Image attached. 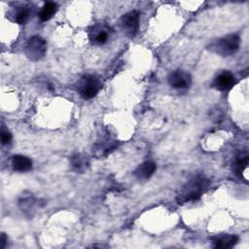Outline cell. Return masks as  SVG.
Returning <instances> with one entry per match:
<instances>
[{
    "label": "cell",
    "mask_w": 249,
    "mask_h": 249,
    "mask_svg": "<svg viewBox=\"0 0 249 249\" xmlns=\"http://www.w3.org/2000/svg\"><path fill=\"white\" fill-rule=\"evenodd\" d=\"M210 180L202 174H197L192 177L179 191L176 196V201L183 204L190 201H195L209 188Z\"/></svg>",
    "instance_id": "obj_1"
},
{
    "label": "cell",
    "mask_w": 249,
    "mask_h": 249,
    "mask_svg": "<svg viewBox=\"0 0 249 249\" xmlns=\"http://www.w3.org/2000/svg\"><path fill=\"white\" fill-rule=\"evenodd\" d=\"M240 38L237 34H229L212 42L209 50L221 56H230L237 52Z\"/></svg>",
    "instance_id": "obj_2"
},
{
    "label": "cell",
    "mask_w": 249,
    "mask_h": 249,
    "mask_svg": "<svg viewBox=\"0 0 249 249\" xmlns=\"http://www.w3.org/2000/svg\"><path fill=\"white\" fill-rule=\"evenodd\" d=\"M102 84L94 75H85L76 84V90L84 99L94 97L100 90Z\"/></svg>",
    "instance_id": "obj_3"
},
{
    "label": "cell",
    "mask_w": 249,
    "mask_h": 249,
    "mask_svg": "<svg viewBox=\"0 0 249 249\" xmlns=\"http://www.w3.org/2000/svg\"><path fill=\"white\" fill-rule=\"evenodd\" d=\"M24 53L32 61L42 59L47 53V42L40 36L31 37L25 44Z\"/></svg>",
    "instance_id": "obj_4"
},
{
    "label": "cell",
    "mask_w": 249,
    "mask_h": 249,
    "mask_svg": "<svg viewBox=\"0 0 249 249\" xmlns=\"http://www.w3.org/2000/svg\"><path fill=\"white\" fill-rule=\"evenodd\" d=\"M140 15L137 11H131L124 14L120 20L123 31L129 37H134L139 28Z\"/></svg>",
    "instance_id": "obj_5"
},
{
    "label": "cell",
    "mask_w": 249,
    "mask_h": 249,
    "mask_svg": "<svg viewBox=\"0 0 249 249\" xmlns=\"http://www.w3.org/2000/svg\"><path fill=\"white\" fill-rule=\"evenodd\" d=\"M169 85L177 89H186L192 84V77L183 70H175L168 76Z\"/></svg>",
    "instance_id": "obj_6"
},
{
    "label": "cell",
    "mask_w": 249,
    "mask_h": 249,
    "mask_svg": "<svg viewBox=\"0 0 249 249\" xmlns=\"http://www.w3.org/2000/svg\"><path fill=\"white\" fill-rule=\"evenodd\" d=\"M235 77L231 72L224 71L215 78L213 86L218 90H229L235 85Z\"/></svg>",
    "instance_id": "obj_7"
},
{
    "label": "cell",
    "mask_w": 249,
    "mask_h": 249,
    "mask_svg": "<svg viewBox=\"0 0 249 249\" xmlns=\"http://www.w3.org/2000/svg\"><path fill=\"white\" fill-rule=\"evenodd\" d=\"M211 240L215 248L228 249L233 247L237 243L238 236L234 234H220L211 237Z\"/></svg>",
    "instance_id": "obj_8"
},
{
    "label": "cell",
    "mask_w": 249,
    "mask_h": 249,
    "mask_svg": "<svg viewBox=\"0 0 249 249\" xmlns=\"http://www.w3.org/2000/svg\"><path fill=\"white\" fill-rule=\"evenodd\" d=\"M89 39L94 44H104L109 37V29L104 25H95L89 33Z\"/></svg>",
    "instance_id": "obj_9"
},
{
    "label": "cell",
    "mask_w": 249,
    "mask_h": 249,
    "mask_svg": "<svg viewBox=\"0 0 249 249\" xmlns=\"http://www.w3.org/2000/svg\"><path fill=\"white\" fill-rule=\"evenodd\" d=\"M157 169V165L154 161L148 160L140 164L134 171V175L137 179L146 180L149 179Z\"/></svg>",
    "instance_id": "obj_10"
},
{
    "label": "cell",
    "mask_w": 249,
    "mask_h": 249,
    "mask_svg": "<svg viewBox=\"0 0 249 249\" xmlns=\"http://www.w3.org/2000/svg\"><path fill=\"white\" fill-rule=\"evenodd\" d=\"M13 168L18 172H27L32 169V160L22 155H16L12 159Z\"/></svg>",
    "instance_id": "obj_11"
},
{
    "label": "cell",
    "mask_w": 249,
    "mask_h": 249,
    "mask_svg": "<svg viewBox=\"0 0 249 249\" xmlns=\"http://www.w3.org/2000/svg\"><path fill=\"white\" fill-rule=\"evenodd\" d=\"M89 161L88 157L83 154H74L70 159L71 168L75 172H85L89 167Z\"/></svg>",
    "instance_id": "obj_12"
},
{
    "label": "cell",
    "mask_w": 249,
    "mask_h": 249,
    "mask_svg": "<svg viewBox=\"0 0 249 249\" xmlns=\"http://www.w3.org/2000/svg\"><path fill=\"white\" fill-rule=\"evenodd\" d=\"M247 169H248V155L246 152H240L234 162V172L239 176L243 177V173L245 174V178L247 179Z\"/></svg>",
    "instance_id": "obj_13"
},
{
    "label": "cell",
    "mask_w": 249,
    "mask_h": 249,
    "mask_svg": "<svg viewBox=\"0 0 249 249\" xmlns=\"http://www.w3.org/2000/svg\"><path fill=\"white\" fill-rule=\"evenodd\" d=\"M57 11V5L54 2H47L44 4L42 10L39 13V18L42 21H47L53 18Z\"/></svg>",
    "instance_id": "obj_14"
},
{
    "label": "cell",
    "mask_w": 249,
    "mask_h": 249,
    "mask_svg": "<svg viewBox=\"0 0 249 249\" xmlns=\"http://www.w3.org/2000/svg\"><path fill=\"white\" fill-rule=\"evenodd\" d=\"M30 18L29 7H19L14 14V20L18 24H24Z\"/></svg>",
    "instance_id": "obj_15"
},
{
    "label": "cell",
    "mask_w": 249,
    "mask_h": 249,
    "mask_svg": "<svg viewBox=\"0 0 249 249\" xmlns=\"http://www.w3.org/2000/svg\"><path fill=\"white\" fill-rule=\"evenodd\" d=\"M12 140V134L4 125L1 127V142L2 144H9Z\"/></svg>",
    "instance_id": "obj_16"
},
{
    "label": "cell",
    "mask_w": 249,
    "mask_h": 249,
    "mask_svg": "<svg viewBox=\"0 0 249 249\" xmlns=\"http://www.w3.org/2000/svg\"><path fill=\"white\" fill-rule=\"evenodd\" d=\"M6 242H7V237H6L5 233L2 232V234H1V249H4V248H5Z\"/></svg>",
    "instance_id": "obj_17"
}]
</instances>
